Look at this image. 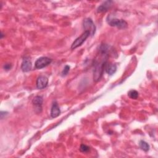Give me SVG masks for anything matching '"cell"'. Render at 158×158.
<instances>
[{"instance_id":"6da1fadb","label":"cell","mask_w":158,"mask_h":158,"mask_svg":"<svg viewBox=\"0 0 158 158\" xmlns=\"http://www.w3.org/2000/svg\"><path fill=\"white\" fill-rule=\"evenodd\" d=\"M106 62L107 61L106 60H102L101 62L96 61L93 69V80L95 82H98L101 79L104 70H105Z\"/></svg>"},{"instance_id":"7a4b0ae2","label":"cell","mask_w":158,"mask_h":158,"mask_svg":"<svg viewBox=\"0 0 158 158\" xmlns=\"http://www.w3.org/2000/svg\"><path fill=\"white\" fill-rule=\"evenodd\" d=\"M107 22L110 26L117 27L120 29H125L128 27L127 22L123 19L110 18V17H108V18L107 19Z\"/></svg>"},{"instance_id":"3957f363","label":"cell","mask_w":158,"mask_h":158,"mask_svg":"<svg viewBox=\"0 0 158 158\" xmlns=\"http://www.w3.org/2000/svg\"><path fill=\"white\" fill-rule=\"evenodd\" d=\"M90 35V33L88 31H85L79 37L77 38L71 45V49H74L83 44V43L86 41V40Z\"/></svg>"},{"instance_id":"277c9868","label":"cell","mask_w":158,"mask_h":158,"mask_svg":"<svg viewBox=\"0 0 158 158\" xmlns=\"http://www.w3.org/2000/svg\"><path fill=\"white\" fill-rule=\"evenodd\" d=\"M83 26L85 31H89L91 36H93L94 35L96 28L94 22L90 18H86L84 19Z\"/></svg>"},{"instance_id":"5b68a950","label":"cell","mask_w":158,"mask_h":158,"mask_svg":"<svg viewBox=\"0 0 158 158\" xmlns=\"http://www.w3.org/2000/svg\"><path fill=\"white\" fill-rule=\"evenodd\" d=\"M52 62V59L48 57H41L38 58L35 62V67L37 69H43L49 64H50Z\"/></svg>"},{"instance_id":"8992f818","label":"cell","mask_w":158,"mask_h":158,"mask_svg":"<svg viewBox=\"0 0 158 158\" xmlns=\"http://www.w3.org/2000/svg\"><path fill=\"white\" fill-rule=\"evenodd\" d=\"M48 83V78L44 75H40L36 79V85L39 89H42L46 88Z\"/></svg>"},{"instance_id":"52a82bcc","label":"cell","mask_w":158,"mask_h":158,"mask_svg":"<svg viewBox=\"0 0 158 158\" xmlns=\"http://www.w3.org/2000/svg\"><path fill=\"white\" fill-rule=\"evenodd\" d=\"M32 64L30 57H25L21 64V69L24 72H29L31 69Z\"/></svg>"},{"instance_id":"ba28073f","label":"cell","mask_w":158,"mask_h":158,"mask_svg":"<svg viewBox=\"0 0 158 158\" xmlns=\"http://www.w3.org/2000/svg\"><path fill=\"white\" fill-rule=\"evenodd\" d=\"M60 114V110L57 102H54L51 108V116L52 118H56L58 117Z\"/></svg>"},{"instance_id":"9c48e42d","label":"cell","mask_w":158,"mask_h":158,"mask_svg":"<svg viewBox=\"0 0 158 158\" xmlns=\"http://www.w3.org/2000/svg\"><path fill=\"white\" fill-rule=\"evenodd\" d=\"M117 70V65L115 64L106 62L105 65V71L109 75H112L115 73Z\"/></svg>"},{"instance_id":"30bf717a","label":"cell","mask_w":158,"mask_h":158,"mask_svg":"<svg viewBox=\"0 0 158 158\" xmlns=\"http://www.w3.org/2000/svg\"><path fill=\"white\" fill-rule=\"evenodd\" d=\"M113 2L111 1H106L104 2L102 4H101L97 9L98 12H106L110 8V7L112 5Z\"/></svg>"},{"instance_id":"8fae6325","label":"cell","mask_w":158,"mask_h":158,"mask_svg":"<svg viewBox=\"0 0 158 158\" xmlns=\"http://www.w3.org/2000/svg\"><path fill=\"white\" fill-rule=\"evenodd\" d=\"M43 102V99L40 96H35L32 100V104L36 107V109L41 110L42 109V104Z\"/></svg>"},{"instance_id":"7c38bea8","label":"cell","mask_w":158,"mask_h":158,"mask_svg":"<svg viewBox=\"0 0 158 158\" xmlns=\"http://www.w3.org/2000/svg\"><path fill=\"white\" fill-rule=\"evenodd\" d=\"M139 148L143 150L145 152H147L149 150V145L148 143H146V141H143V140H141L139 142Z\"/></svg>"},{"instance_id":"4fadbf2b","label":"cell","mask_w":158,"mask_h":158,"mask_svg":"<svg viewBox=\"0 0 158 158\" xmlns=\"http://www.w3.org/2000/svg\"><path fill=\"white\" fill-rule=\"evenodd\" d=\"M138 95H139L138 92L136 90H134V89H131L128 92V96L131 99H136L138 98Z\"/></svg>"},{"instance_id":"5bb4252c","label":"cell","mask_w":158,"mask_h":158,"mask_svg":"<svg viewBox=\"0 0 158 158\" xmlns=\"http://www.w3.org/2000/svg\"><path fill=\"white\" fill-rule=\"evenodd\" d=\"M90 150V148L85 144H81L80 147V151L82 152H88Z\"/></svg>"},{"instance_id":"9a60e30c","label":"cell","mask_w":158,"mask_h":158,"mask_svg":"<svg viewBox=\"0 0 158 158\" xmlns=\"http://www.w3.org/2000/svg\"><path fill=\"white\" fill-rule=\"evenodd\" d=\"M69 70H70V66L66 65L64 67V69L62 70V72H61V75H62V77H65V76H66V75L68 74Z\"/></svg>"},{"instance_id":"2e32d148","label":"cell","mask_w":158,"mask_h":158,"mask_svg":"<svg viewBox=\"0 0 158 158\" xmlns=\"http://www.w3.org/2000/svg\"><path fill=\"white\" fill-rule=\"evenodd\" d=\"M3 68L5 70L8 71V70H10V69L12 68V65H11V64H6L4 65Z\"/></svg>"},{"instance_id":"e0dca14e","label":"cell","mask_w":158,"mask_h":158,"mask_svg":"<svg viewBox=\"0 0 158 158\" xmlns=\"http://www.w3.org/2000/svg\"><path fill=\"white\" fill-rule=\"evenodd\" d=\"M8 114L7 112H5V111H1L0 112V115H1V119H2L6 115H7Z\"/></svg>"},{"instance_id":"ac0fdd59","label":"cell","mask_w":158,"mask_h":158,"mask_svg":"<svg viewBox=\"0 0 158 158\" xmlns=\"http://www.w3.org/2000/svg\"><path fill=\"white\" fill-rule=\"evenodd\" d=\"M1 38H2V37H3V33H2V32H1Z\"/></svg>"}]
</instances>
